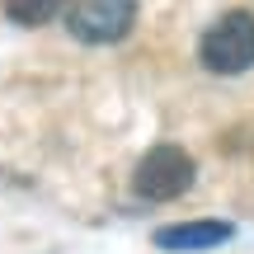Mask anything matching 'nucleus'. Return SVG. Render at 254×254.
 Returning <instances> with one entry per match:
<instances>
[{
  "label": "nucleus",
  "instance_id": "f257e3e1",
  "mask_svg": "<svg viewBox=\"0 0 254 254\" xmlns=\"http://www.w3.org/2000/svg\"><path fill=\"white\" fill-rule=\"evenodd\" d=\"M198 57L217 75H240L254 66V14L250 9H226L217 24L202 33Z\"/></svg>",
  "mask_w": 254,
  "mask_h": 254
},
{
  "label": "nucleus",
  "instance_id": "f03ea898",
  "mask_svg": "<svg viewBox=\"0 0 254 254\" xmlns=\"http://www.w3.org/2000/svg\"><path fill=\"white\" fill-rule=\"evenodd\" d=\"M193 174H198V165H193V155L184 151V146H155V151L141 155L132 189L141 193L146 202H170V198H179V193L193 189Z\"/></svg>",
  "mask_w": 254,
  "mask_h": 254
},
{
  "label": "nucleus",
  "instance_id": "7ed1b4c3",
  "mask_svg": "<svg viewBox=\"0 0 254 254\" xmlns=\"http://www.w3.org/2000/svg\"><path fill=\"white\" fill-rule=\"evenodd\" d=\"M66 24L80 43H118L136 24V0H71Z\"/></svg>",
  "mask_w": 254,
  "mask_h": 254
},
{
  "label": "nucleus",
  "instance_id": "20e7f679",
  "mask_svg": "<svg viewBox=\"0 0 254 254\" xmlns=\"http://www.w3.org/2000/svg\"><path fill=\"white\" fill-rule=\"evenodd\" d=\"M236 236L231 221H179V226H160L155 231V245L170 250V254H202V250H217Z\"/></svg>",
  "mask_w": 254,
  "mask_h": 254
},
{
  "label": "nucleus",
  "instance_id": "39448f33",
  "mask_svg": "<svg viewBox=\"0 0 254 254\" xmlns=\"http://www.w3.org/2000/svg\"><path fill=\"white\" fill-rule=\"evenodd\" d=\"M62 9H66V0H5V14L14 19V24H24V28L47 24V19H57Z\"/></svg>",
  "mask_w": 254,
  "mask_h": 254
}]
</instances>
